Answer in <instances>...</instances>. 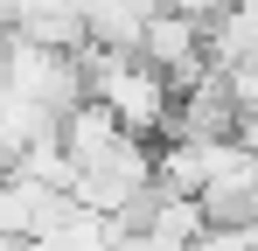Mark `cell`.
I'll list each match as a JSON object with an SVG mask.
<instances>
[{
  "label": "cell",
  "instance_id": "52a82bcc",
  "mask_svg": "<svg viewBox=\"0 0 258 251\" xmlns=\"http://www.w3.org/2000/svg\"><path fill=\"white\" fill-rule=\"evenodd\" d=\"M237 140H244V147L258 154V119H244V126H237Z\"/></svg>",
  "mask_w": 258,
  "mask_h": 251
},
{
  "label": "cell",
  "instance_id": "ba28073f",
  "mask_svg": "<svg viewBox=\"0 0 258 251\" xmlns=\"http://www.w3.org/2000/svg\"><path fill=\"white\" fill-rule=\"evenodd\" d=\"M0 84H7V42H0Z\"/></svg>",
  "mask_w": 258,
  "mask_h": 251
},
{
  "label": "cell",
  "instance_id": "3957f363",
  "mask_svg": "<svg viewBox=\"0 0 258 251\" xmlns=\"http://www.w3.org/2000/svg\"><path fill=\"white\" fill-rule=\"evenodd\" d=\"M14 35L21 42H42V49H63V56H77L91 42L84 28V0H28L21 7V21H14Z\"/></svg>",
  "mask_w": 258,
  "mask_h": 251
},
{
  "label": "cell",
  "instance_id": "5b68a950",
  "mask_svg": "<svg viewBox=\"0 0 258 251\" xmlns=\"http://www.w3.org/2000/svg\"><path fill=\"white\" fill-rule=\"evenodd\" d=\"M147 230H154V237H168V244H181V251H196L203 237H210V209L196 203V196H154Z\"/></svg>",
  "mask_w": 258,
  "mask_h": 251
},
{
  "label": "cell",
  "instance_id": "6da1fadb",
  "mask_svg": "<svg viewBox=\"0 0 258 251\" xmlns=\"http://www.w3.org/2000/svg\"><path fill=\"white\" fill-rule=\"evenodd\" d=\"M7 91H21L28 105H42L49 119L63 126L77 105H84V70H77V56H63V49L7 35Z\"/></svg>",
  "mask_w": 258,
  "mask_h": 251
},
{
  "label": "cell",
  "instance_id": "8992f818",
  "mask_svg": "<svg viewBox=\"0 0 258 251\" xmlns=\"http://www.w3.org/2000/svg\"><path fill=\"white\" fill-rule=\"evenodd\" d=\"M230 98H237V112H244V119H258V63L230 70Z\"/></svg>",
  "mask_w": 258,
  "mask_h": 251
},
{
  "label": "cell",
  "instance_id": "277c9868",
  "mask_svg": "<svg viewBox=\"0 0 258 251\" xmlns=\"http://www.w3.org/2000/svg\"><path fill=\"white\" fill-rule=\"evenodd\" d=\"M56 140H63V154H70L77 167H91V161H105V154H112V147L126 140V126L112 119V112H105L98 98H84V105H77L70 119L56 126Z\"/></svg>",
  "mask_w": 258,
  "mask_h": 251
},
{
  "label": "cell",
  "instance_id": "7a4b0ae2",
  "mask_svg": "<svg viewBox=\"0 0 258 251\" xmlns=\"http://www.w3.org/2000/svg\"><path fill=\"white\" fill-rule=\"evenodd\" d=\"M63 216H70V196H56V189L28 181V174H0V237L42 244Z\"/></svg>",
  "mask_w": 258,
  "mask_h": 251
}]
</instances>
